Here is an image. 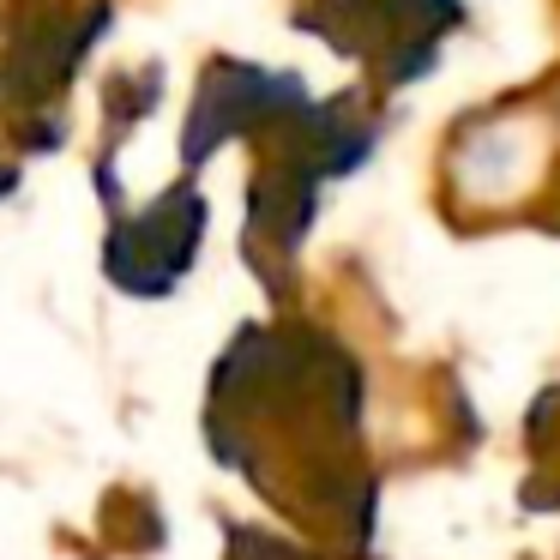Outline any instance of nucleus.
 <instances>
[{"mask_svg": "<svg viewBox=\"0 0 560 560\" xmlns=\"http://www.w3.org/2000/svg\"><path fill=\"white\" fill-rule=\"evenodd\" d=\"M103 31H109V0L31 7L7 31V49H0V115L19 127L25 151H55V139H61V103Z\"/></svg>", "mask_w": 560, "mask_h": 560, "instance_id": "obj_3", "label": "nucleus"}, {"mask_svg": "<svg viewBox=\"0 0 560 560\" xmlns=\"http://www.w3.org/2000/svg\"><path fill=\"white\" fill-rule=\"evenodd\" d=\"M464 0H302L295 25L362 61L386 85H410L434 67L440 43L458 31Z\"/></svg>", "mask_w": 560, "mask_h": 560, "instance_id": "obj_4", "label": "nucleus"}, {"mask_svg": "<svg viewBox=\"0 0 560 560\" xmlns=\"http://www.w3.org/2000/svg\"><path fill=\"white\" fill-rule=\"evenodd\" d=\"M374 115L350 97H302L266 133H254V175H247V230L242 259L259 271L271 295L290 290L295 254L319 218V187L362 170L374 151Z\"/></svg>", "mask_w": 560, "mask_h": 560, "instance_id": "obj_2", "label": "nucleus"}, {"mask_svg": "<svg viewBox=\"0 0 560 560\" xmlns=\"http://www.w3.org/2000/svg\"><path fill=\"white\" fill-rule=\"evenodd\" d=\"M223 560H314V548L290 542V536H271V530H254V524H230Z\"/></svg>", "mask_w": 560, "mask_h": 560, "instance_id": "obj_7", "label": "nucleus"}, {"mask_svg": "<svg viewBox=\"0 0 560 560\" xmlns=\"http://www.w3.org/2000/svg\"><path fill=\"white\" fill-rule=\"evenodd\" d=\"M199 242H206V199L194 182H175L151 206L121 211L115 206L109 242H103V271L121 295H170L194 271Z\"/></svg>", "mask_w": 560, "mask_h": 560, "instance_id": "obj_5", "label": "nucleus"}, {"mask_svg": "<svg viewBox=\"0 0 560 560\" xmlns=\"http://www.w3.org/2000/svg\"><path fill=\"white\" fill-rule=\"evenodd\" d=\"M223 464L314 536L362 555L374 536V476L362 458V368L307 326H247L223 350L206 398Z\"/></svg>", "mask_w": 560, "mask_h": 560, "instance_id": "obj_1", "label": "nucleus"}, {"mask_svg": "<svg viewBox=\"0 0 560 560\" xmlns=\"http://www.w3.org/2000/svg\"><path fill=\"white\" fill-rule=\"evenodd\" d=\"M307 97V85L295 73H271V67H254V61H218L199 73V91H194V109H187V127H182V163L199 170L211 163L223 145L235 139H254L278 121L283 109Z\"/></svg>", "mask_w": 560, "mask_h": 560, "instance_id": "obj_6", "label": "nucleus"}, {"mask_svg": "<svg viewBox=\"0 0 560 560\" xmlns=\"http://www.w3.org/2000/svg\"><path fill=\"white\" fill-rule=\"evenodd\" d=\"M13 187H19V170H13V163H7V158H0V199L13 194Z\"/></svg>", "mask_w": 560, "mask_h": 560, "instance_id": "obj_8", "label": "nucleus"}]
</instances>
